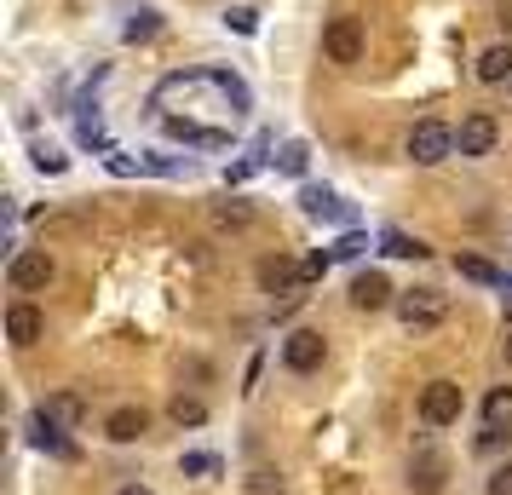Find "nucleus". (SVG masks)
<instances>
[{
	"instance_id": "nucleus-19",
	"label": "nucleus",
	"mask_w": 512,
	"mask_h": 495,
	"mask_svg": "<svg viewBox=\"0 0 512 495\" xmlns=\"http://www.w3.org/2000/svg\"><path fill=\"white\" fill-rule=\"evenodd\" d=\"M455 271H461L466 283H489V288H507V277H501V271H495V265H489V260H478V254H461V260H455Z\"/></svg>"
},
{
	"instance_id": "nucleus-11",
	"label": "nucleus",
	"mask_w": 512,
	"mask_h": 495,
	"mask_svg": "<svg viewBox=\"0 0 512 495\" xmlns=\"http://www.w3.org/2000/svg\"><path fill=\"white\" fill-rule=\"evenodd\" d=\"M162 127H167V139H185L196 150H225L231 144L225 127H202V121H190V116H162Z\"/></svg>"
},
{
	"instance_id": "nucleus-35",
	"label": "nucleus",
	"mask_w": 512,
	"mask_h": 495,
	"mask_svg": "<svg viewBox=\"0 0 512 495\" xmlns=\"http://www.w3.org/2000/svg\"><path fill=\"white\" fill-rule=\"evenodd\" d=\"M116 495H150V490H144V484H127V490H116Z\"/></svg>"
},
{
	"instance_id": "nucleus-9",
	"label": "nucleus",
	"mask_w": 512,
	"mask_h": 495,
	"mask_svg": "<svg viewBox=\"0 0 512 495\" xmlns=\"http://www.w3.org/2000/svg\"><path fill=\"white\" fill-rule=\"evenodd\" d=\"M323 352H328V340L317 329H294L288 340H282V363H288L294 375H311V369L323 363Z\"/></svg>"
},
{
	"instance_id": "nucleus-31",
	"label": "nucleus",
	"mask_w": 512,
	"mask_h": 495,
	"mask_svg": "<svg viewBox=\"0 0 512 495\" xmlns=\"http://www.w3.org/2000/svg\"><path fill=\"white\" fill-rule=\"evenodd\" d=\"M328 265H334V248H317V254L305 260V283H317V277H328Z\"/></svg>"
},
{
	"instance_id": "nucleus-1",
	"label": "nucleus",
	"mask_w": 512,
	"mask_h": 495,
	"mask_svg": "<svg viewBox=\"0 0 512 495\" xmlns=\"http://www.w3.org/2000/svg\"><path fill=\"white\" fill-rule=\"evenodd\" d=\"M150 104L162 110V116H179L185 110L190 121L196 116H231L242 121L254 110V98H248V81L231 70H179V75H162L156 81V93Z\"/></svg>"
},
{
	"instance_id": "nucleus-2",
	"label": "nucleus",
	"mask_w": 512,
	"mask_h": 495,
	"mask_svg": "<svg viewBox=\"0 0 512 495\" xmlns=\"http://www.w3.org/2000/svg\"><path fill=\"white\" fill-rule=\"evenodd\" d=\"M443 311H449V300H443L438 288H409V294L397 300V323L409 334H432L443 323Z\"/></svg>"
},
{
	"instance_id": "nucleus-27",
	"label": "nucleus",
	"mask_w": 512,
	"mask_h": 495,
	"mask_svg": "<svg viewBox=\"0 0 512 495\" xmlns=\"http://www.w3.org/2000/svg\"><path fill=\"white\" fill-rule=\"evenodd\" d=\"M225 29H236V35H254V29H259V6H231V12H225Z\"/></svg>"
},
{
	"instance_id": "nucleus-23",
	"label": "nucleus",
	"mask_w": 512,
	"mask_h": 495,
	"mask_svg": "<svg viewBox=\"0 0 512 495\" xmlns=\"http://www.w3.org/2000/svg\"><path fill=\"white\" fill-rule=\"evenodd\" d=\"M156 35H162V12L139 6V12L127 18V41H156Z\"/></svg>"
},
{
	"instance_id": "nucleus-14",
	"label": "nucleus",
	"mask_w": 512,
	"mask_h": 495,
	"mask_svg": "<svg viewBox=\"0 0 512 495\" xmlns=\"http://www.w3.org/2000/svg\"><path fill=\"white\" fill-rule=\"evenodd\" d=\"M6 334H12V346H35V340L47 334V317H41L35 306H24V300H18V306L6 311Z\"/></svg>"
},
{
	"instance_id": "nucleus-28",
	"label": "nucleus",
	"mask_w": 512,
	"mask_h": 495,
	"mask_svg": "<svg viewBox=\"0 0 512 495\" xmlns=\"http://www.w3.org/2000/svg\"><path fill=\"white\" fill-rule=\"evenodd\" d=\"M179 472H185V478H208V472H219V455H202V449H190L185 461H179Z\"/></svg>"
},
{
	"instance_id": "nucleus-6",
	"label": "nucleus",
	"mask_w": 512,
	"mask_h": 495,
	"mask_svg": "<svg viewBox=\"0 0 512 495\" xmlns=\"http://www.w3.org/2000/svg\"><path fill=\"white\" fill-rule=\"evenodd\" d=\"M29 444L41 449V455H52V461H81L75 438H64V426L52 421L47 409H35V415H29Z\"/></svg>"
},
{
	"instance_id": "nucleus-30",
	"label": "nucleus",
	"mask_w": 512,
	"mask_h": 495,
	"mask_svg": "<svg viewBox=\"0 0 512 495\" xmlns=\"http://www.w3.org/2000/svg\"><path fill=\"white\" fill-rule=\"evenodd\" d=\"M357 254H369V236L363 231H346L340 242H334V260H357Z\"/></svg>"
},
{
	"instance_id": "nucleus-26",
	"label": "nucleus",
	"mask_w": 512,
	"mask_h": 495,
	"mask_svg": "<svg viewBox=\"0 0 512 495\" xmlns=\"http://www.w3.org/2000/svg\"><path fill=\"white\" fill-rule=\"evenodd\" d=\"M75 139H81V144H93V150H116V144H110V133H104V121H98V116H81V121H75Z\"/></svg>"
},
{
	"instance_id": "nucleus-4",
	"label": "nucleus",
	"mask_w": 512,
	"mask_h": 495,
	"mask_svg": "<svg viewBox=\"0 0 512 495\" xmlns=\"http://www.w3.org/2000/svg\"><path fill=\"white\" fill-rule=\"evenodd\" d=\"M461 409H466V398H461L455 380H432V386L420 392V421L426 426H455L461 421Z\"/></svg>"
},
{
	"instance_id": "nucleus-34",
	"label": "nucleus",
	"mask_w": 512,
	"mask_h": 495,
	"mask_svg": "<svg viewBox=\"0 0 512 495\" xmlns=\"http://www.w3.org/2000/svg\"><path fill=\"white\" fill-rule=\"evenodd\" d=\"M501 311H507V317H512V283H507V294H501Z\"/></svg>"
},
{
	"instance_id": "nucleus-33",
	"label": "nucleus",
	"mask_w": 512,
	"mask_h": 495,
	"mask_svg": "<svg viewBox=\"0 0 512 495\" xmlns=\"http://www.w3.org/2000/svg\"><path fill=\"white\" fill-rule=\"evenodd\" d=\"M248 173H254V162H236V167H225V185H242Z\"/></svg>"
},
{
	"instance_id": "nucleus-20",
	"label": "nucleus",
	"mask_w": 512,
	"mask_h": 495,
	"mask_svg": "<svg viewBox=\"0 0 512 495\" xmlns=\"http://www.w3.org/2000/svg\"><path fill=\"white\" fill-rule=\"evenodd\" d=\"M41 409H47L52 421L58 426H81V415H87V409H81V398H75V392H52L47 403H41Z\"/></svg>"
},
{
	"instance_id": "nucleus-17",
	"label": "nucleus",
	"mask_w": 512,
	"mask_h": 495,
	"mask_svg": "<svg viewBox=\"0 0 512 495\" xmlns=\"http://www.w3.org/2000/svg\"><path fill=\"white\" fill-rule=\"evenodd\" d=\"M478 81H512V47H489L484 58H478Z\"/></svg>"
},
{
	"instance_id": "nucleus-15",
	"label": "nucleus",
	"mask_w": 512,
	"mask_h": 495,
	"mask_svg": "<svg viewBox=\"0 0 512 495\" xmlns=\"http://www.w3.org/2000/svg\"><path fill=\"white\" fill-rule=\"evenodd\" d=\"M409 484H415L420 495H438V490H443V455L420 449L415 461H409Z\"/></svg>"
},
{
	"instance_id": "nucleus-24",
	"label": "nucleus",
	"mask_w": 512,
	"mask_h": 495,
	"mask_svg": "<svg viewBox=\"0 0 512 495\" xmlns=\"http://www.w3.org/2000/svg\"><path fill=\"white\" fill-rule=\"evenodd\" d=\"M167 415H173L179 426H202V421H208V403H202V398H185V392H179V398L167 403Z\"/></svg>"
},
{
	"instance_id": "nucleus-12",
	"label": "nucleus",
	"mask_w": 512,
	"mask_h": 495,
	"mask_svg": "<svg viewBox=\"0 0 512 495\" xmlns=\"http://www.w3.org/2000/svg\"><path fill=\"white\" fill-rule=\"evenodd\" d=\"M300 283H305V265L282 260V254L259 265V288H265V294H300Z\"/></svg>"
},
{
	"instance_id": "nucleus-25",
	"label": "nucleus",
	"mask_w": 512,
	"mask_h": 495,
	"mask_svg": "<svg viewBox=\"0 0 512 495\" xmlns=\"http://www.w3.org/2000/svg\"><path fill=\"white\" fill-rule=\"evenodd\" d=\"M277 167H282V173H294V179H300L305 167H311V150H305L300 139H288V144L277 150Z\"/></svg>"
},
{
	"instance_id": "nucleus-32",
	"label": "nucleus",
	"mask_w": 512,
	"mask_h": 495,
	"mask_svg": "<svg viewBox=\"0 0 512 495\" xmlns=\"http://www.w3.org/2000/svg\"><path fill=\"white\" fill-rule=\"evenodd\" d=\"M489 495H512V461H507V467H495V478H489Z\"/></svg>"
},
{
	"instance_id": "nucleus-8",
	"label": "nucleus",
	"mask_w": 512,
	"mask_h": 495,
	"mask_svg": "<svg viewBox=\"0 0 512 495\" xmlns=\"http://www.w3.org/2000/svg\"><path fill=\"white\" fill-rule=\"evenodd\" d=\"M495 139H501V127H495V116H484V110L461 116V127H455V150H461V156H489Z\"/></svg>"
},
{
	"instance_id": "nucleus-18",
	"label": "nucleus",
	"mask_w": 512,
	"mask_h": 495,
	"mask_svg": "<svg viewBox=\"0 0 512 495\" xmlns=\"http://www.w3.org/2000/svg\"><path fill=\"white\" fill-rule=\"evenodd\" d=\"M484 426H495V432L512 426V386H495V392L484 398Z\"/></svg>"
},
{
	"instance_id": "nucleus-16",
	"label": "nucleus",
	"mask_w": 512,
	"mask_h": 495,
	"mask_svg": "<svg viewBox=\"0 0 512 495\" xmlns=\"http://www.w3.org/2000/svg\"><path fill=\"white\" fill-rule=\"evenodd\" d=\"M144 426H150V415H144V409H116V415L104 421V432H110V444H139Z\"/></svg>"
},
{
	"instance_id": "nucleus-7",
	"label": "nucleus",
	"mask_w": 512,
	"mask_h": 495,
	"mask_svg": "<svg viewBox=\"0 0 512 495\" xmlns=\"http://www.w3.org/2000/svg\"><path fill=\"white\" fill-rule=\"evenodd\" d=\"M323 52H328V64H357L363 58V24L357 18H328Z\"/></svg>"
},
{
	"instance_id": "nucleus-22",
	"label": "nucleus",
	"mask_w": 512,
	"mask_h": 495,
	"mask_svg": "<svg viewBox=\"0 0 512 495\" xmlns=\"http://www.w3.org/2000/svg\"><path fill=\"white\" fill-rule=\"evenodd\" d=\"M213 225H225V231H248V225H254V208H248V202H213Z\"/></svg>"
},
{
	"instance_id": "nucleus-21",
	"label": "nucleus",
	"mask_w": 512,
	"mask_h": 495,
	"mask_svg": "<svg viewBox=\"0 0 512 495\" xmlns=\"http://www.w3.org/2000/svg\"><path fill=\"white\" fill-rule=\"evenodd\" d=\"M380 254H392V260H420V254H426V242L409 236V231H386V236H380Z\"/></svg>"
},
{
	"instance_id": "nucleus-5",
	"label": "nucleus",
	"mask_w": 512,
	"mask_h": 495,
	"mask_svg": "<svg viewBox=\"0 0 512 495\" xmlns=\"http://www.w3.org/2000/svg\"><path fill=\"white\" fill-rule=\"evenodd\" d=\"M6 283L18 288V294H35V288L52 283V254L47 248H18L12 265H6Z\"/></svg>"
},
{
	"instance_id": "nucleus-36",
	"label": "nucleus",
	"mask_w": 512,
	"mask_h": 495,
	"mask_svg": "<svg viewBox=\"0 0 512 495\" xmlns=\"http://www.w3.org/2000/svg\"><path fill=\"white\" fill-rule=\"evenodd\" d=\"M507 369H512V329H507Z\"/></svg>"
},
{
	"instance_id": "nucleus-29",
	"label": "nucleus",
	"mask_w": 512,
	"mask_h": 495,
	"mask_svg": "<svg viewBox=\"0 0 512 495\" xmlns=\"http://www.w3.org/2000/svg\"><path fill=\"white\" fill-rule=\"evenodd\" d=\"M35 167H41V173H64V167H70V156H64L58 144H35Z\"/></svg>"
},
{
	"instance_id": "nucleus-3",
	"label": "nucleus",
	"mask_w": 512,
	"mask_h": 495,
	"mask_svg": "<svg viewBox=\"0 0 512 495\" xmlns=\"http://www.w3.org/2000/svg\"><path fill=\"white\" fill-rule=\"evenodd\" d=\"M455 156V127H443V121H415V133H409V162L420 167H438Z\"/></svg>"
},
{
	"instance_id": "nucleus-13",
	"label": "nucleus",
	"mask_w": 512,
	"mask_h": 495,
	"mask_svg": "<svg viewBox=\"0 0 512 495\" xmlns=\"http://www.w3.org/2000/svg\"><path fill=\"white\" fill-rule=\"evenodd\" d=\"M351 306H357V311L392 306V283H386L380 271H363V277H351Z\"/></svg>"
},
{
	"instance_id": "nucleus-10",
	"label": "nucleus",
	"mask_w": 512,
	"mask_h": 495,
	"mask_svg": "<svg viewBox=\"0 0 512 495\" xmlns=\"http://www.w3.org/2000/svg\"><path fill=\"white\" fill-rule=\"evenodd\" d=\"M300 208H305V219H323V225H351V219H357L351 202H340L328 185H305L300 190Z\"/></svg>"
}]
</instances>
